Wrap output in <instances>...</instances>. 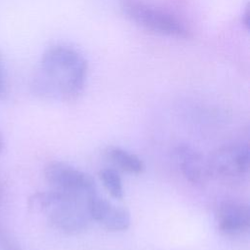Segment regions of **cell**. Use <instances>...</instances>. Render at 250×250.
<instances>
[{
    "label": "cell",
    "instance_id": "1",
    "mask_svg": "<svg viewBox=\"0 0 250 250\" xmlns=\"http://www.w3.org/2000/svg\"><path fill=\"white\" fill-rule=\"evenodd\" d=\"M87 73V62L79 51L56 44L43 53L33 78V89L46 99L72 102L82 94Z\"/></svg>",
    "mask_w": 250,
    "mask_h": 250
},
{
    "label": "cell",
    "instance_id": "3",
    "mask_svg": "<svg viewBox=\"0 0 250 250\" xmlns=\"http://www.w3.org/2000/svg\"><path fill=\"white\" fill-rule=\"evenodd\" d=\"M121 9L129 20L146 30L175 38L191 37V30L185 21L144 0H122Z\"/></svg>",
    "mask_w": 250,
    "mask_h": 250
},
{
    "label": "cell",
    "instance_id": "8",
    "mask_svg": "<svg viewBox=\"0 0 250 250\" xmlns=\"http://www.w3.org/2000/svg\"><path fill=\"white\" fill-rule=\"evenodd\" d=\"M174 156L183 176L193 185H200L210 177L208 160L187 144L179 145L174 150Z\"/></svg>",
    "mask_w": 250,
    "mask_h": 250
},
{
    "label": "cell",
    "instance_id": "11",
    "mask_svg": "<svg viewBox=\"0 0 250 250\" xmlns=\"http://www.w3.org/2000/svg\"><path fill=\"white\" fill-rule=\"evenodd\" d=\"M6 84H5V77H4V68L2 63V59L0 57V96L5 93Z\"/></svg>",
    "mask_w": 250,
    "mask_h": 250
},
{
    "label": "cell",
    "instance_id": "7",
    "mask_svg": "<svg viewBox=\"0 0 250 250\" xmlns=\"http://www.w3.org/2000/svg\"><path fill=\"white\" fill-rule=\"evenodd\" d=\"M88 212L91 220L110 231L126 230L131 224V216L127 209L116 206L97 193L88 199Z\"/></svg>",
    "mask_w": 250,
    "mask_h": 250
},
{
    "label": "cell",
    "instance_id": "9",
    "mask_svg": "<svg viewBox=\"0 0 250 250\" xmlns=\"http://www.w3.org/2000/svg\"><path fill=\"white\" fill-rule=\"evenodd\" d=\"M107 158L122 171L130 174H141L145 170L143 160L134 153L118 146H110L106 150Z\"/></svg>",
    "mask_w": 250,
    "mask_h": 250
},
{
    "label": "cell",
    "instance_id": "5",
    "mask_svg": "<svg viewBox=\"0 0 250 250\" xmlns=\"http://www.w3.org/2000/svg\"><path fill=\"white\" fill-rule=\"evenodd\" d=\"M46 181L52 189L89 199L96 194V183L87 173L61 161L48 163L44 168Z\"/></svg>",
    "mask_w": 250,
    "mask_h": 250
},
{
    "label": "cell",
    "instance_id": "10",
    "mask_svg": "<svg viewBox=\"0 0 250 250\" xmlns=\"http://www.w3.org/2000/svg\"><path fill=\"white\" fill-rule=\"evenodd\" d=\"M99 177L107 191L116 199H121L124 194L122 181L119 174L112 168H104L99 172Z\"/></svg>",
    "mask_w": 250,
    "mask_h": 250
},
{
    "label": "cell",
    "instance_id": "12",
    "mask_svg": "<svg viewBox=\"0 0 250 250\" xmlns=\"http://www.w3.org/2000/svg\"><path fill=\"white\" fill-rule=\"evenodd\" d=\"M3 250H21L17 244H15L14 242H11V241H5L3 243V246H2Z\"/></svg>",
    "mask_w": 250,
    "mask_h": 250
},
{
    "label": "cell",
    "instance_id": "14",
    "mask_svg": "<svg viewBox=\"0 0 250 250\" xmlns=\"http://www.w3.org/2000/svg\"><path fill=\"white\" fill-rule=\"evenodd\" d=\"M1 198H2V195H1V192H0V201H1Z\"/></svg>",
    "mask_w": 250,
    "mask_h": 250
},
{
    "label": "cell",
    "instance_id": "2",
    "mask_svg": "<svg viewBox=\"0 0 250 250\" xmlns=\"http://www.w3.org/2000/svg\"><path fill=\"white\" fill-rule=\"evenodd\" d=\"M30 209L42 212L49 223L66 234L84 232L90 224L88 199L51 189L34 193L28 199Z\"/></svg>",
    "mask_w": 250,
    "mask_h": 250
},
{
    "label": "cell",
    "instance_id": "4",
    "mask_svg": "<svg viewBox=\"0 0 250 250\" xmlns=\"http://www.w3.org/2000/svg\"><path fill=\"white\" fill-rule=\"evenodd\" d=\"M209 174L228 182H238L247 177L250 148L246 141H235L222 146L207 159Z\"/></svg>",
    "mask_w": 250,
    "mask_h": 250
},
{
    "label": "cell",
    "instance_id": "13",
    "mask_svg": "<svg viewBox=\"0 0 250 250\" xmlns=\"http://www.w3.org/2000/svg\"><path fill=\"white\" fill-rule=\"evenodd\" d=\"M2 147H3V143H2V140L0 138V151L2 150Z\"/></svg>",
    "mask_w": 250,
    "mask_h": 250
},
{
    "label": "cell",
    "instance_id": "6",
    "mask_svg": "<svg viewBox=\"0 0 250 250\" xmlns=\"http://www.w3.org/2000/svg\"><path fill=\"white\" fill-rule=\"evenodd\" d=\"M216 218L218 228L224 234L241 235L250 228V207L236 199H225L217 207Z\"/></svg>",
    "mask_w": 250,
    "mask_h": 250
}]
</instances>
